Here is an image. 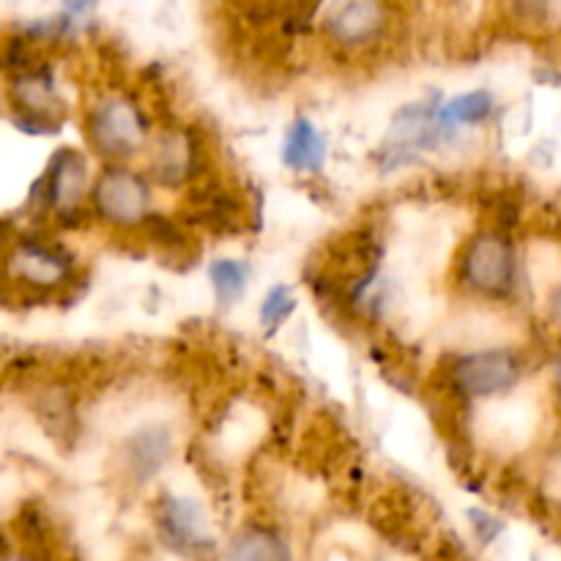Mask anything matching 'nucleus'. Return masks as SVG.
Segmentation results:
<instances>
[{"label":"nucleus","mask_w":561,"mask_h":561,"mask_svg":"<svg viewBox=\"0 0 561 561\" xmlns=\"http://www.w3.org/2000/svg\"><path fill=\"white\" fill-rule=\"evenodd\" d=\"M88 142L96 153L121 162L151 146V129L142 110L126 96H104L85 118Z\"/></svg>","instance_id":"f257e3e1"},{"label":"nucleus","mask_w":561,"mask_h":561,"mask_svg":"<svg viewBox=\"0 0 561 561\" xmlns=\"http://www.w3.org/2000/svg\"><path fill=\"white\" fill-rule=\"evenodd\" d=\"M91 201L96 217L115 230H137L153 217L151 179L124 164L107 168L99 175Z\"/></svg>","instance_id":"f03ea898"},{"label":"nucleus","mask_w":561,"mask_h":561,"mask_svg":"<svg viewBox=\"0 0 561 561\" xmlns=\"http://www.w3.org/2000/svg\"><path fill=\"white\" fill-rule=\"evenodd\" d=\"M524 376L520 356L513 348H480L466 351L453 365V387L460 398L496 400L510 394Z\"/></svg>","instance_id":"7ed1b4c3"},{"label":"nucleus","mask_w":561,"mask_h":561,"mask_svg":"<svg viewBox=\"0 0 561 561\" xmlns=\"http://www.w3.org/2000/svg\"><path fill=\"white\" fill-rule=\"evenodd\" d=\"M518 279V263L515 250L504 236L480 233L466 244L460 255V283L477 296L488 299H504L515 290Z\"/></svg>","instance_id":"20e7f679"},{"label":"nucleus","mask_w":561,"mask_h":561,"mask_svg":"<svg viewBox=\"0 0 561 561\" xmlns=\"http://www.w3.org/2000/svg\"><path fill=\"white\" fill-rule=\"evenodd\" d=\"M175 453V433L168 422L146 420L126 433V442L121 447V469L124 477L135 485L157 480L170 463Z\"/></svg>","instance_id":"39448f33"},{"label":"nucleus","mask_w":561,"mask_h":561,"mask_svg":"<svg viewBox=\"0 0 561 561\" xmlns=\"http://www.w3.org/2000/svg\"><path fill=\"white\" fill-rule=\"evenodd\" d=\"M203 162L201 142L190 129H164L151 140L148 173L162 186H184L197 175Z\"/></svg>","instance_id":"423d86ee"},{"label":"nucleus","mask_w":561,"mask_h":561,"mask_svg":"<svg viewBox=\"0 0 561 561\" xmlns=\"http://www.w3.org/2000/svg\"><path fill=\"white\" fill-rule=\"evenodd\" d=\"M88 181H91V168H88L85 153L77 148H60L49 162L47 175L42 179L44 203L58 217H71L80 211L82 201H85Z\"/></svg>","instance_id":"0eeeda50"},{"label":"nucleus","mask_w":561,"mask_h":561,"mask_svg":"<svg viewBox=\"0 0 561 561\" xmlns=\"http://www.w3.org/2000/svg\"><path fill=\"white\" fill-rule=\"evenodd\" d=\"M159 529L173 542L175 548H208L214 546V529L208 510L201 499L184 496V493H170L159 504Z\"/></svg>","instance_id":"6e6552de"},{"label":"nucleus","mask_w":561,"mask_h":561,"mask_svg":"<svg viewBox=\"0 0 561 561\" xmlns=\"http://www.w3.org/2000/svg\"><path fill=\"white\" fill-rule=\"evenodd\" d=\"M9 272L31 288H58L69 279L71 257L60 247L42 239H25L9 255Z\"/></svg>","instance_id":"1a4fd4ad"},{"label":"nucleus","mask_w":561,"mask_h":561,"mask_svg":"<svg viewBox=\"0 0 561 561\" xmlns=\"http://www.w3.org/2000/svg\"><path fill=\"white\" fill-rule=\"evenodd\" d=\"M383 22L381 0H337L327 14V31L343 47H362L383 31Z\"/></svg>","instance_id":"9d476101"},{"label":"nucleus","mask_w":561,"mask_h":561,"mask_svg":"<svg viewBox=\"0 0 561 561\" xmlns=\"http://www.w3.org/2000/svg\"><path fill=\"white\" fill-rule=\"evenodd\" d=\"M283 164L294 173L316 175L327 164V137L310 118H296L283 137Z\"/></svg>","instance_id":"9b49d317"},{"label":"nucleus","mask_w":561,"mask_h":561,"mask_svg":"<svg viewBox=\"0 0 561 561\" xmlns=\"http://www.w3.org/2000/svg\"><path fill=\"white\" fill-rule=\"evenodd\" d=\"M225 561H294L290 548L277 531L252 526L228 546Z\"/></svg>","instance_id":"f8f14e48"},{"label":"nucleus","mask_w":561,"mask_h":561,"mask_svg":"<svg viewBox=\"0 0 561 561\" xmlns=\"http://www.w3.org/2000/svg\"><path fill=\"white\" fill-rule=\"evenodd\" d=\"M493 96L488 91H466L460 96L449 99L442 110H438V118H442L444 131L463 129V126H480L491 118L493 113Z\"/></svg>","instance_id":"ddd939ff"},{"label":"nucleus","mask_w":561,"mask_h":561,"mask_svg":"<svg viewBox=\"0 0 561 561\" xmlns=\"http://www.w3.org/2000/svg\"><path fill=\"white\" fill-rule=\"evenodd\" d=\"M208 277H211V288L219 307H233L236 301L244 299L250 268L241 261H233V257H217L208 268Z\"/></svg>","instance_id":"4468645a"},{"label":"nucleus","mask_w":561,"mask_h":561,"mask_svg":"<svg viewBox=\"0 0 561 561\" xmlns=\"http://www.w3.org/2000/svg\"><path fill=\"white\" fill-rule=\"evenodd\" d=\"M296 305H299V301H296L294 290H290L288 285H277V288H272L266 296H263L261 307H257L261 327L266 329V332H277V329L294 316Z\"/></svg>","instance_id":"2eb2a0df"},{"label":"nucleus","mask_w":561,"mask_h":561,"mask_svg":"<svg viewBox=\"0 0 561 561\" xmlns=\"http://www.w3.org/2000/svg\"><path fill=\"white\" fill-rule=\"evenodd\" d=\"M553 316H557V321L561 323V279L557 285V294H553Z\"/></svg>","instance_id":"dca6fc26"},{"label":"nucleus","mask_w":561,"mask_h":561,"mask_svg":"<svg viewBox=\"0 0 561 561\" xmlns=\"http://www.w3.org/2000/svg\"><path fill=\"white\" fill-rule=\"evenodd\" d=\"M553 381H557V394H559V400H561V356H559L557 367H553Z\"/></svg>","instance_id":"f3484780"}]
</instances>
